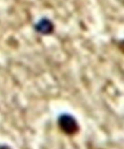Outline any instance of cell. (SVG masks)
Returning <instances> with one entry per match:
<instances>
[{"instance_id":"7a4b0ae2","label":"cell","mask_w":124,"mask_h":149,"mask_svg":"<svg viewBox=\"0 0 124 149\" xmlns=\"http://www.w3.org/2000/svg\"><path fill=\"white\" fill-rule=\"evenodd\" d=\"M0 149H9L8 147H2V148H0Z\"/></svg>"},{"instance_id":"6da1fadb","label":"cell","mask_w":124,"mask_h":149,"mask_svg":"<svg viewBox=\"0 0 124 149\" xmlns=\"http://www.w3.org/2000/svg\"><path fill=\"white\" fill-rule=\"evenodd\" d=\"M61 130L68 135H73L78 131V125L71 115H62L58 120Z\"/></svg>"}]
</instances>
